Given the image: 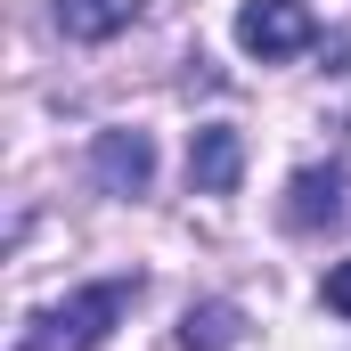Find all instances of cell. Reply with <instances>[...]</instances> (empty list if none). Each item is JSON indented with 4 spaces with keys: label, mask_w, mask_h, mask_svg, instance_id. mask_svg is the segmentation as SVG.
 Masks as SVG:
<instances>
[{
    "label": "cell",
    "mask_w": 351,
    "mask_h": 351,
    "mask_svg": "<svg viewBox=\"0 0 351 351\" xmlns=\"http://www.w3.org/2000/svg\"><path fill=\"white\" fill-rule=\"evenodd\" d=\"M131 302H139V278H90L74 294L41 302V311L25 319L16 351H98L123 319H131Z\"/></svg>",
    "instance_id": "1"
},
{
    "label": "cell",
    "mask_w": 351,
    "mask_h": 351,
    "mask_svg": "<svg viewBox=\"0 0 351 351\" xmlns=\"http://www.w3.org/2000/svg\"><path fill=\"white\" fill-rule=\"evenodd\" d=\"M311 41H319V16H311L302 0H245V8H237V49L262 58V66L302 58Z\"/></svg>",
    "instance_id": "2"
},
{
    "label": "cell",
    "mask_w": 351,
    "mask_h": 351,
    "mask_svg": "<svg viewBox=\"0 0 351 351\" xmlns=\"http://www.w3.org/2000/svg\"><path fill=\"white\" fill-rule=\"evenodd\" d=\"M90 180H98L106 196H147V180H156V139L131 131V123L98 131V139H90Z\"/></svg>",
    "instance_id": "3"
},
{
    "label": "cell",
    "mask_w": 351,
    "mask_h": 351,
    "mask_svg": "<svg viewBox=\"0 0 351 351\" xmlns=\"http://www.w3.org/2000/svg\"><path fill=\"white\" fill-rule=\"evenodd\" d=\"M245 180V131L237 123H196L188 131V188L196 196H237Z\"/></svg>",
    "instance_id": "4"
},
{
    "label": "cell",
    "mask_w": 351,
    "mask_h": 351,
    "mask_svg": "<svg viewBox=\"0 0 351 351\" xmlns=\"http://www.w3.org/2000/svg\"><path fill=\"white\" fill-rule=\"evenodd\" d=\"M351 213V180L343 164H311V172L286 180V229H335Z\"/></svg>",
    "instance_id": "5"
},
{
    "label": "cell",
    "mask_w": 351,
    "mask_h": 351,
    "mask_svg": "<svg viewBox=\"0 0 351 351\" xmlns=\"http://www.w3.org/2000/svg\"><path fill=\"white\" fill-rule=\"evenodd\" d=\"M139 8L147 0H49V16H58L66 41H114V33L139 25Z\"/></svg>",
    "instance_id": "6"
},
{
    "label": "cell",
    "mask_w": 351,
    "mask_h": 351,
    "mask_svg": "<svg viewBox=\"0 0 351 351\" xmlns=\"http://www.w3.org/2000/svg\"><path fill=\"white\" fill-rule=\"evenodd\" d=\"M237 335H245V311L237 302H188V319H180V351H237Z\"/></svg>",
    "instance_id": "7"
},
{
    "label": "cell",
    "mask_w": 351,
    "mask_h": 351,
    "mask_svg": "<svg viewBox=\"0 0 351 351\" xmlns=\"http://www.w3.org/2000/svg\"><path fill=\"white\" fill-rule=\"evenodd\" d=\"M319 294H327V311H335V319H351V262L327 269V286H319Z\"/></svg>",
    "instance_id": "8"
}]
</instances>
